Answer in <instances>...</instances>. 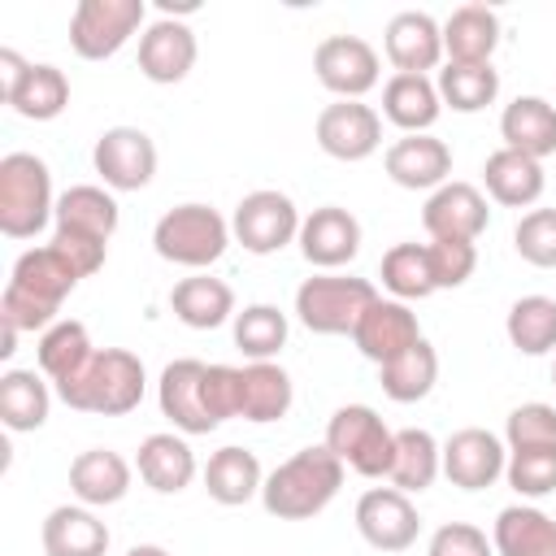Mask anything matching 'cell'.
Returning <instances> with one entry per match:
<instances>
[{
  "label": "cell",
  "mask_w": 556,
  "mask_h": 556,
  "mask_svg": "<svg viewBox=\"0 0 556 556\" xmlns=\"http://www.w3.org/2000/svg\"><path fill=\"white\" fill-rule=\"evenodd\" d=\"M339 486H343V460L326 443H317V447H300L265 478L261 504L278 521H308L339 495Z\"/></svg>",
  "instance_id": "1"
},
{
  "label": "cell",
  "mask_w": 556,
  "mask_h": 556,
  "mask_svg": "<svg viewBox=\"0 0 556 556\" xmlns=\"http://www.w3.org/2000/svg\"><path fill=\"white\" fill-rule=\"evenodd\" d=\"M143 361L126 348H96V356L56 387V395L78 408V413H100V417H122L130 408H139L143 400Z\"/></svg>",
  "instance_id": "2"
},
{
  "label": "cell",
  "mask_w": 556,
  "mask_h": 556,
  "mask_svg": "<svg viewBox=\"0 0 556 556\" xmlns=\"http://www.w3.org/2000/svg\"><path fill=\"white\" fill-rule=\"evenodd\" d=\"M56 213L52 174L35 152H9L0 161V230L9 239H35Z\"/></svg>",
  "instance_id": "3"
},
{
  "label": "cell",
  "mask_w": 556,
  "mask_h": 556,
  "mask_svg": "<svg viewBox=\"0 0 556 556\" xmlns=\"http://www.w3.org/2000/svg\"><path fill=\"white\" fill-rule=\"evenodd\" d=\"M152 248L169 265L208 269L230 248V222L208 204H178L152 226Z\"/></svg>",
  "instance_id": "4"
},
{
  "label": "cell",
  "mask_w": 556,
  "mask_h": 556,
  "mask_svg": "<svg viewBox=\"0 0 556 556\" xmlns=\"http://www.w3.org/2000/svg\"><path fill=\"white\" fill-rule=\"evenodd\" d=\"M378 300L369 278L352 274H313L295 291V317L313 334H352L365 308Z\"/></svg>",
  "instance_id": "5"
},
{
  "label": "cell",
  "mask_w": 556,
  "mask_h": 556,
  "mask_svg": "<svg viewBox=\"0 0 556 556\" xmlns=\"http://www.w3.org/2000/svg\"><path fill=\"white\" fill-rule=\"evenodd\" d=\"M326 447L361 478H387L395 460V430L369 404H343L326 421Z\"/></svg>",
  "instance_id": "6"
},
{
  "label": "cell",
  "mask_w": 556,
  "mask_h": 556,
  "mask_svg": "<svg viewBox=\"0 0 556 556\" xmlns=\"http://www.w3.org/2000/svg\"><path fill=\"white\" fill-rule=\"evenodd\" d=\"M300 208L287 191H274V187H261V191H248L239 204H235V217H230V235L243 243V252L252 256H269V252H282L291 239H300Z\"/></svg>",
  "instance_id": "7"
},
{
  "label": "cell",
  "mask_w": 556,
  "mask_h": 556,
  "mask_svg": "<svg viewBox=\"0 0 556 556\" xmlns=\"http://www.w3.org/2000/svg\"><path fill=\"white\" fill-rule=\"evenodd\" d=\"M143 0H78L70 17V48L83 61H104L130 43L143 26Z\"/></svg>",
  "instance_id": "8"
},
{
  "label": "cell",
  "mask_w": 556,
  "mask_h": 556,
  "mask_svg": "<svg viewBox=\"0 0 556 556\" xmlns=\"http://www.w3.org/2000/svg\"><path fill=\"white\" fill-rule=\"evenodd\" d=\"M378 70H382V61H378L374 43L361 35H326L313 48V74L339 100H361L365 91H374Z\"/></svg>",
  "instance_id": "9"
},
{
  "label": "cell",
  "mask_w": 556,
  "mask_h": 556,
  "mask_svg": "<svg viewBox=\"0 0 556 556\" xmlns=\"http://www.w3.org/2000/svg\"><path fill=\"white\" fill-rule=\"evenodd\" d=\"M91 165L104 178V187L139 191L156 174V143L139 126H109L91 148Z\"/></svg>",
  "instance_id": "10"
},
{
  "label": "cell",
  "mask_w": 556,
  "mask_h": 556,
  "mask_svg": "<svg viewBox=\"0 0 556 556\" xmlns=\"http://www.w3.org/2000/svg\"><path fill=\"white\" fill-rule=\"evenodd\" d=\"M356 530L369 547L378 552H408L417 543L421 517L413 508V500L395 486H369L356 500Z\"/></svg>",
  "instance_id": "11"
},
{
  "label": "cell",
  "mask_w": 556,
  "mask_h": 556,
  "mask_svg": "<svg viewBox=\"0 0 556 556\" xmlns=\"http://www.w3.org/2000/svg\"><path fill=\"white\" fill-rule=\"evenodd\" d=\"M317 148L334 161H365L382 143V117L361 100H334L317 113Z\"/></svg>",
  "instance_id": "12"
},
{
  "label": "cell",
  "mask_w": 556,
  "mask_h": 556,
  "mask_svg": "<svg viewBox=\"0 0 556 556\" xmlns=\"http://www.w3.org/2000/svg\"><path fill=\"white\" fill-rule=\"evenodd\" d=\"M204 361H195V356H182V361H169L165 369H161V382H156V404H161V413L174 421V430H182V434H208V430H217L222 421L208 413V404H204Z\"/></svg>",
  "instance_id": "13"
},
{
  "label": "cell",
  "mask_w": 556,
  "mask_h": 556,
  "mask_svg": "<svg viewBox=\"0 0 556 556\" xmlns=\"http://www.w3.org/2000/svg\"><path fill=\"white\" fill-rule=\"evenodd\" d=\"M504 465H508V447L482 426H465L443 443V473L460 491L495 486L504 478Z\"/></svg>",
  "instance_id": "14"
},
{
  "label": "cell",
  "mask_w": 556,
  "mask_h": 556,
  "mask_svg": "<svg viewBox=\"0 0 556 556\" xmlns=\"http://www.w3.org/2000/svg\"><path fill=\"white\" fill-rule=\"evenodd\" d=\"M417 339H421L417 313H413L404 300H382V295L365 308V317H361L356 330H352L356 352H361L365 361H374V365L395 361V356L408 352Z\"/></svg>",
  "instance_id": "15"
},
{
  "label": "cell",
  "mask_w": 556,
  "mask_h": 556,
  "mask_svg": "<svg viewBox=\"0 0 556 556\" xmlns=\"http://www.w3.org/2000/svg\"><path fill=\"white\" fill-rule=\"evenodd\" d=\"M491 222L486 195L473 182H443L439 191H430L426 208H421V226L430 239H478Z\"/></svg>",
  "instance_id": "16"
},
{
  "label": "cell",
  "mask_w": 556,
  "mask_h": 556,
  "mask_svg": "<svg viewBox=\"0 0 556 556\" xmlns=\"http://www.w3.org/2000/svg\"><path fill=\"white\" fill-rule=\"evenodd\" d=\"M382 165L404 191H439L452 174V148L434 135H404L382 152Z\"/></svg>",
  "instance_id": "17"
},
{
  "label": "cell",
  "mask_w": 556,
  "mask_h": 556,
  "mask_svg": "<svg viewBox=\"0 0 556 556\" xmlns=\"http://www.w3.org/2000/svg\"><path fill=\"white\" fill-rule=\"evenodd\" d=\"M300 252L308 265L330 274L361 252V222L339 204H321L300 222Z\"/></svg>",
  "instance_id": "18"
},
{
  "label": "cell",
  "mask_w": 556,
  "mask_h": 556,
  "mask_svg": "<svg viewBox=\"0 0 556 556\" xmlns=\"http://www.w3.org/2000/svg\"><path fill=\"white\" fill-rule=\"evenodd\" d=\"M382 48L395 74H426L443 61V26L421 9H404L387 22Z\"/></svg>",
  "instance_id": "19"
},
{
  "label": "cell",
  "mask_w": 556,
  "mask_h": 556,
  "mask_svg": "<svg viewBox=\"0 0 556 556\" xmlns=\"http://www.w3.org/2000/svg\"><path fill=\"white\" fill-rule=\"evenodd\" d=\"M195 65V30L178 17H161L139 35V74L148 83H182Z\"/></svg>",
  "instance_id": "20"
},
{
  "label": "cell",
  "mask_w": 556,
  "mask_h": 556,
  "mask_svg": "<svg viewBox=\"0 0 556 556\" xmlns=\"http://www.w3.org/2000/svg\"><path fill=\"white\" fill-rule=\"evenodd\" d=\"M443 100L439 87L426 74H391L382 87V117L391 126H400L404 135H430V126L439 122Z\"/></svg>",
  "instance_id": "21"
},
{
  "label": "cell",
  "mask_w": 556,
  "mask_h": 556,
  "mask_svg": "<svg viewBox=\"0 0 556 556\" xmlns=\"http://www.w3.org/2000/svg\"><path fill=\"white\" fill-rule=\"evenodd\" d=\"M70 491L87 504V508H104L126 500L130 491V465L126 456H117L113 447H87L74 456L70 465Z\"/></svg>",
  "instance_id": "22"
},
{
  "label": "cell",
  "mask_w": 556,
  "mask_h": 556,
  "mask_svg": "<svg viewBox=\"0 0 556 556\" xmlns=\"http://www.w3.org/2000/svg\"><path fill=\"white\" fill-rule=\"evenodd\" d=\"M500 48V17L486 4H460L443 22V52L456 65H491Z\"/></svg>",
  "instance_id": "23"
},
{
  "label": "cell",
  "mask_w": 556,
  "mask_h": 556,
  "mask_svg": "<svg viewBox=\"0 0 556 556\" xmlns=\"http://www.w3.org/2000/svg\"><path fill=\"white\" fill-rule=\"evenodd\" d=\"M43 552L48 556H104L109 526L87 504H61L43 517Z\"/></svg>",
  "instance_id": "24"
},
{
  "label": "cell",
  "mask_w": 556,
  "mask_h": 556,
  "mask_svg": "<svg viewBox=\"0 0 556 556\" xmlns=\"http://www.w3.org/2000/svg\"><path fill=\"white\" fill-rule=\"evenodd\" d=\"M491 543L495 556H556V517L534 504H508L491 526Z\"/></svg>",
  "instance_id": "25"
},
{
  "label": "cell",
  "mask_w": 556,
  "mask_h": 556,
  "mask_svg": "<svg viewBox=\"0 0 556 556\" xmlns=\"http://www.w3.org/2000/svg\"><path fill=\"white\" fill-rule=\"evenodd\" d=\"M482 182H486V195L504 208H530L539 195H543V165L526 152H513V148H495L482 165Z\"/></svg>",
  "instance_id": "26"
},
{
  "label": "cell",
  "mask_w": 556,
  "mask_h": 556,
  "mask_svg": "<svg viewBox=\"0 0 556 556\" xmlns=\"http://www.w3.org/2000/svg\"><path fill=\"white\" fill-rule=\"evenodd\" d=\"M135 469H139V478H143L152 491L178 495V491H187L191 478H195V452L187 447V439L161 430V434H148V439L139 443Z\"/></svg>",
  "instance_id": "27"
},
{
  "label": "cell",
  "mask_w": 556,
  "mask_h": 556,
  "mask_svg": "<svg viewBox=\"0 0 556 556\" xmlns=\"http://www.w3.org/2000/svg\"><path fill=\"white\" fill-rule=\"evenodd\" d=\"M500 135L504 148L526 152L534 161L556 152V104H547L543 96H517L504 113H500Z\"/></svg>",
  "instance_id": "28"
},
{
  "label": "cell",
  "mask_w": 556,
  "mask_h": 556,
  "mask_svg": "<svg viewBox=\"0 0 556 556\" xmlns=\"http://www.w3.org/2000/svg\"><path fill=\"white\" fill-rule=\"evenodd\" d=\"M169 308L182 326L191 330H217L222 321L235 317V291L230 282L222 278H208V274H191V278H178L174 291H169Z\"/></svg>",
  "instance_id": "29"
},
{
  "label": "cell",
  "mask_w": 556,
  "mask_h": 556,
  "mask_svg": "<svg viewBox=\"0 0 556 556\" xmlns=\"http://www.w3.org/2000/svg\"><path fill=\"white\" fill-rule=\"evenodd\" d=\"M9 287H17V291H26V295H35V300H43L52 308H61L65 295L78 287V274H74V265L52 243H43V248H30V252H22L13 261Z\"/></svg>",
  "instance_id": "30"
},
{
  "label": "cell",
  "mask_w": 556,
  "mask_h": 556,
  "mask_svg": "<svg viewBox=\"0 0 556 556\" xmlns=\"http://www.w3.org/2000/svg\"><path fill=\"white\" fill-rule=\"evenodd\" d=\"M295 391L291 374L274 361H248L239 369V417L243 421H278L287 417Z\"/></svg>",
  "instance_id": "31"
},
{
  "label": "cell",
  "mask_w": 556,
  "mask_h": 556,
  "mask_svg": "<svg viewBox=\"0 0 556 556\" xmlns=\"http://www.w3.org/2000/svg\"><path fill=\"white\" fill-rule=\"evenodd\" d=\"M261 486H265V473H261L256 452H248V447H235V443L217 447L204 465V491L226 508L248 504L252 495H261Z\"/></svg>",
  "instance_id": "32"
},
{
  "label": "cell",
  "mask_w": 556,
  "mask_h": 556,
  "mask_svg": "<svg viewBox=\"0 0 556 556\" xmlns=\"http://www.w3.org/2000/svg\"><path fill=\"white\" fill-rule=\"evenodd\" d=\"M439 469H443V447L434 443L430 430H421V426L395 430V460H391V473H387V482L395 491L421 495L426 486H434Z\"/></svg>",
  "instance_id": "33"
},
{
  "label": "cell",
  "mask_w": 556,
  "mask_h": 556,
  "mask_svg": "<svg viewBox=\"0 0 556 556\" xmlns=\"http://www.w3.org/2000/svg\"><path fill=\"white\" fill-rule=\"evenodd\" d=\"M56 230H74V235H91V239H113L117 230V200L104 187L78 182L70 191L56 195Z\"/></svg>",
  "instance_id": "34"
},
{
  "label": "cell",
  "mask_w": 556,
  "mask_h": 556,
  "mask_svg": "<svg viewBox=\"0 0 556 556\" xmlns=\"http://www.w3.org/2000/svg\"><path fill=\"white\" fill-rule=\"evenodd\" d=\"M378 382H382V395H387V400H395V404H417V400H426V395L434 391V382H439V352H434L426 339H417L408 352H400L395 361L378 365Z\"/></svg>",
  "instance_id": "35"
},
{
  "label": "cell",
  "mask_w": 556,
  "mask_h": 556,
  "mask_svg": "<svg viewBox=\"0 0 556 556\" xmlns=\"http://www.w3.org/2000/svg\"><path fill=\"white\" fill-rule=\"evenodd\" d=\"M52 408V391L35 369H4L0 374V421L13 434L39 430L48 421Z\"/></svg>",
  "instance_id": "36"
},
{
  "label": "cell",
  "mask_w": 556,
  "mask_h": 556,
  "mask_svg": "<svg viewBox=\"0 0 556 556\" xmlns=\"http://www.w3.org/2000/svg\"><path fill=\"white\" fill-rule=\"evenodd\" d=\"M91 356H96V348H91V334H87L83 321H56V326H48L39 334V348H35V361H39V369H43V378L52 387L70 382Z\"/></svg>",
  "instance_id": "37"
},
{
  "label": "cell",
  "mask_w": 556,
  "mask_h": 556,
  "mask_svg": "<svg viewBox=\"0 0 556 556\" xmlns=\"http://www.w3.org/2000/svg\"><path fill=\"white\" fill-rule=\"evenodd\" d=\"M13 113H22V117H30V122H52V117H61L65 113V104H70V78L56 70V65H26V74H22V83L13 87V96L4 100Z\"/></svg>",
  "instance_id": "38"
},
{
  "label": "cell",
  "mask_w": 556,
  "mask_h": 556,
  "mask_svg": "<svg viewBox=\"0 0 556 556\" xmlns=\"http://www.w3.org/2000/svg\"><path fill=\"white\" fill-rule=\"evenodd\" d=\"M508 343L521 356H547L556 348V300L552 295H521L513 300L508 317H504Z\"/></svg>",
  "instance_id": "39"
},
{
  "label": "cell",
  "mask_w": 556,
  "mask_h": 556,
  "mask_svg": "<svg viewBox=\"0 0 556 556\" xmlns=\"http://www.w3.org/2000/svg\"><path fill=\"white\" fill-rule=\"evenodd\" d=\"M287 313L278 304H248L235 313V348L248 361H274L287 348Z\"/></svg>",
  "instance_id": "40"
},
{
  "label": "cell",
  "mask_w": 556,
  "mask_h": 556,
  "mask_svg": "<svg viewBox=\"0 0 556 556\" xmlns=\"http://www.w3.org/2000/svg\"><path fill=\"white\" fill-rule=\"evenodd\" d=\"M439 100L447 104V109H456V113H478V109H486V104H495V96H500V74L491 70V65H456V61H447L443 70H439Z\"/></svg>",
  "instance_id": "41"
},
{
  "label": "cell",
  "mask_w": 556,
  "mask_h": 556,
  "mask_svg": "<svg viewBox=\"0 0 556 556\" xmlns=\"http://www.w3.org/2000/svg\"><path fill=\"white\" fill-rule=\"evenodd\" d=\"M382 287L395 295V300H426L434 295V278H430V256H426V243H395L382 252V269H378Z\"/></svg>",
  "instance_id": "42"
},
{
  "label": "cell",
  "mask_w": 556,
  "mask_h": 556,
  "mask_svg": "<svg viewBox=\"0 0 556 556\" xmlns=\"http://www.w3.org/2000/svg\"><path fill=\"white\" fill-rule=\"evenodd\" d=\"M504 443L508 452H534V447H556V408L543 400L517 404L504 421Z\"/></svg>",
  "instance_id": "43"
},
{
  "label": "cell",
  "mask_w": 556,
  "mask_h": 556,
  "mask_svg": "<svg viewBox=\"0 0 556 556\" xmlns=\"http://www.w3.org/2000/svg\"><path fill=\"white\" fill-rule=\"evenodd\" d=\"M504 478L517 495L543 500L556 491V447H534V452H508Z\"/></svg>",
  "instance_id": "44"
},
{
  "label": "cell",
  "mask_w": 556,
  "mask_h": 556,
  "mask_svg": "<svg viewBox=\"0 0 556 556\" xmlns=\"http://www.w3.org/2000/svg\"><path fill=\"white\" fill-rule=\"evenodd\" d=\"M513 248L534 269H556V208H530L521 213L513 230Z\"/></svg>",
  "instance_id": "45"
},
{
  "label": "cell",
  "mask_w": 556,
  "mask_h": 556,
  "mask_svg": "<svg viewBox=\"0 0 556 556\" xmlns=\"http://www.w3.org/2000/svg\"><path fill=\"white\" fill-rule=\"evenodd\" d=\"M426 256H430V278H434V291L443 287H465L478 269V248L469 239H430L426 243Z\"/></svg>",
  "instance_id": "46"
},
{
  "label": "cell",
  "mask_w": 556,
  "mask_h": 556,
  "mask_svg": "<svg viewBox=\"0 0 556 556\" xmlns=\"http://www.w3.org/2000/svg\"><path fill=\"white\" fill-rule=\"evenodd\" d=\"M56 313H61V308H52V304H43V300H35V295H26V291H17V287L4 282L0 321L13 326L17 334H22V330H48V326H56Z\"/></svg>",
  "instance_id": "47"
},
{
  "label": "cell",
  "mask_w": 556,
  "mask_h": 556,
  "mask_svg": "<svg viewBox=\"0 0 556 556\" xmlns=\"http://www.w3.org/2000/svg\"><path fill=\"white\" fill-rule=\"evenodd\" d=\"M426 556H495V543L469 521H443L430 534Z\"/></svg>",
  "instance_id": "48"
},
{
  "label": "cell",
  "mask_w": 556,
  "mask_h": 556,
  "mask_svg": "<svg viewBox=\"0 0 556 556\" xmlns=\"http://www.w3.org/2000/svg\"><path fill=\"white\" fill-rule=\"evenodd\" d=\"M204 404L217 421L239 417V365H208L204 369Z\"/></svg>",
  "instance_id": "49"
},
{
  "label": "cell",
  "mask_w": 556,
  "mask_h": 556,
  "mask_svg": "<svg viewBox=\"0 0 556 556\" xmlns=\"http://www.w3.org/2000/svg\"><path fill=\"white\" fill-rule=\"evenodd\" d=\"M52 248L74 265V274H78V278H91V274L104 265V252H109V243H104V239L74 235V230H52Z\"/></svg>",
  "instance_id": "50"
},
{
  "label": "cell",
  "mask_w": 556,
  "mask_h": 556,
  "mask_svg": "<svg viewBox=\"0 0 556 556\" xmlns=\"http://www.w3.org/2000/svg\"><path fill=\"white\" fill-rule=\"evenodd\" d=\"M26 65H30V61H22L13 48H0V96H4V100H9V96H13V87L22 83Z\"/></svg>",
  "instance_id": "51"
},
{
  "label": "cell",
  "mask_w": 556,
  "mask_h": 556,
  "mask_svg": "<svg viewBox=\"0 0 556 556\" xmlns=\"http://www.w3.org/2000/svg\"><path fill=\"white\" fill-rule=\"evenodd\" d=\"M4 326V321H0ZM17 352V330L13 326H4V339H0V356H13Z\"/></svg>",
  "instance_id": "52"
},
{
  "label": "cell",
  "mask_w": 556,
  "mask_h": 556,
  "mask_svg": "<svg viewBox=\"0 0 556 556\" xmlns=\"http://www.w3.org/2000/svg\"><path fill=\"white\" fill-rule=\"evenodd\" d=\"M126 556H169V552H165V547H156V543H135Z\"/></svg>",
  "instance_id": "53"
},
{
  "label": "cell",
  "mask_w": 556,
  "mask_h": 556,
  "mask_svg": "<svg viewBox=\"0 0 556 556\" xmlns=\"http://www.w3.org/2000/svg\"><path fill=\"white\" fill-rule=\"evenodd\" d=\"M552 382H556V365H552Z\"/></svg>",
  "instance_id": "54"
}]
</instances>
